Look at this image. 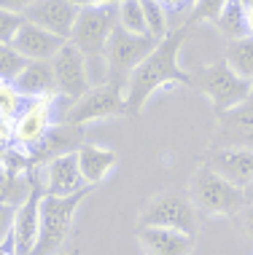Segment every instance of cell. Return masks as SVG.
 <instances>
[{"mask_svg":"<svg viewBox=\"0 0 253 255\" xmlns=\"http://www.w3.org/2000/svg\"><path fill=\"white\" fill-rule=\"evenodd\" d=\"M232 220H235V229L237 234L245 239V242H251L253 245V204L251 202H245L240 210L232 215Z\"/></svg>","mask_w":253,"mask_h":255,"instance_id":"obj_30","label":"cell"},{"mask_svg":"<svg viewBox=\"0 0 253 255\" xmlns=\"http://www.w3.org/2000/svg\"><path fill=\"white\" fill-rule=\"evenodd\" d=\"M119 27L127 32H132V35H148L143 0H124V3L119 5Z\"/></svg>","mask_w":253,"mask_h":255,"instance_id":"obj_25","label":"cell"},{"mask_svg":"<svg viewBox=\"0 0 253 255\" xmlns=\"http://www.w3.org/2000/svg\"><path fill=\"white\" fill-rule=\"evenodd\" d=\"M213 148H253V94L237 108L218 113V137Z\"/></svg>","mask_w":253,"mask_h":255,"instance_id":"obj_14","label":"cell"},{"mask_svg":"<svg viewBox=\"0 0 253 255\" xmlns=\"http://www.w3.org/2000/svg\"><path fill=\"white\" fill-rule=\"evenodd\" d=\"M140 226H154V229H173L197 237V204L189 194L181 191H165L154 196L146 204L140 215Z\"/></svg>","mask_w":253,"mask_h":255,"instance_id":"obj_5","label":"cell"},{"mask_svg":"<svg viewBox=\"0 0 253 255\" xmlns=\"http://www.w3.org/2000/svg\"><path fill=\"white\" fill-rule=\"evenodd\" d=\"M57 97L27 100L22 116L16 119V127H13V140H16V145L22 148L24 153L35 148L46 137V132L51 129V110L57 105Z\"/></svg>","mask_w":253,"mask_h":255,"instance_id":"obj_11","label":"cell"},{"mask_svg":"<svg viewBox=\"0 0 253 255\" xmlns=\"http://www.w3.org/2000/svg\"><path fill=\"white\" fill-rule=\"evenodd\" d=\"M191 81H194V86L200 89L205 97L213 102V108L218 113H227V110L237 108L240 102H245L253 94L251 81L240 78L227 65V59L202 65L200 70L191 73Z\"/></svg>","mask_w":253,"mask_h":255,"instance_id":"obj_3","label":"cell"},{"mask_svg":"<svg viewBox=\"0 0 253 255\" xmlns=\"http://www.w3.org/2000/svg\"><path fill=\"white\" fill-rule=\"evenodd\" d=\"M81 145H84V127H73V124H65V121L51 124V129L46 132L43 140H40L32 150H27L30 169L32 167H46L51 158H59L65 153H76Z\"/></svg>","mask_w":253,"mask_h":255,"instance_id":"obj_13","label":"cell"},{"mask_svg":"<svg viewBox=\"0 0 253 255\" xmlns=\"http://www.w3.org/2000/svg\"><path fill=\"white\" fill-rule=\"evenodd\" d=\"M89 188L73 196H51L46 194L40 202V237L32 255H59L67 234H70L73 218H76L81 202L86 199Z\"/></svg>","mask_w":253,"mask_h":255,"instance_id":"obj_2","label":"cell"},{"mask_svg":"<svg viewBox=\"0 0 253 255\" xmlns=\"http://www.w3.org/2000/svg\"><path fill=\"white\" fill-rule=\"evenodd\" d=\"M13 220H16V207L0 202V242L13 231Z\"/></svg>","mask_w":253,"mask_h":255,"instance_id":"obj_31","label":"cell"},{"mask_svg":"<svg viewBox=\"0 0 253 255\" xmlns=\"http://www.w3.org/2000/svg\"><path fill=\"white\" fill-rule=\"evenodd\" d=\"M229 0H194V11H191V24L194 22H205V19H210V22H216L218 13L224 11V5H227Z\"/></svg>","mask_w":253,"mask_h":255,"instance_id":"obj_29","label":"cell"},{"mask_svg":"<svg viewBox=\"0 0 253 255\" xmlns=\"http://www.w3.org/2000/svg\"><path fill=\"white\" fill-rule=\"evenodd\" d=\"M24 97L16 92L11 84H3L0 81V134H8V129L13 132L16 127V119L24 110Z\"/></svg>","mask_w":253,"mask_h":255,"instance_id":"obj_23","label":"cell"},{"mask_svg":"<svg viewBox=\"0 0 253 255\" xmlns=\"http://www.w3.org/2000/svg\"><path fill=\"white\" fill-rule=\"evenodd\" d=\"M43 185H46V194L51 196H73L78 191L89 188L78 169V156L65 153L59 158H51L43 167Z\"/></svg>","mask_w":253,"mask_h":255,"instance_id":"obj_16","label":"cell"},{"mask_svg":"<svg viewBox=\"0 0 253 255\" xmlns=\"http://www.w3.org/2000/svg\"><path fill=\"white\" fill-rule=\"evenodd\" d=\"M143 11H146V24H148V35H154L156 40H165L167 32V11L159 0H143Z\"/></svg>","mask_w":253,"mask_h":255,"instance_id":"obj_27","label":"cell"},{"mask_svg":"<svg viewBox=\"0 0 253 255\" xmlns=\"http://www.w3.org/2000/svg\"><path fill=\"white\" fill-rule=\"evenodd\" d=\"M243 5H245V8H248V5H253V0H243Z\"/></svg>","mask_w":253,"mask_h":255,"instance_id":"obj_38","label":"cell"},{"mask_svg":"<svg viewBox=\"0 0 253 255\" xmlns=\"http://www.w3.org/2000/svg\"><path fill=\"white\" fill-rule=\"evenodd\" d=\"M32 188L27 199L16 207V220H13V239H16L19 255H32L40 237V202L46 196V185L35 175V169H30Z\"/></svg>","mask_w":253,"mask_h":255,"instance_id":"obj_9","label":"cell"},{"mask_svg":"<svg viewBox=\"0 0 253 255\" xmlns=\"http://www.w3.org/2000/svg\"><path fill=\"white\" fill-rule=\"evenodd\" d=\"M78 11L81 8L73 0H38L35 5L24 11V19L30 24H38L54 35H59L62 40H70L78 22Z\"/></svg>","mask_w":253,"mask_h":255,"instance_id":"obj_12","label":"cell"},{"mask_svg":"<svg viewBox=\"0 0 253 255\" xmlns=\"http://www.w3.org/2000/svg\"><path fill=\"white\" fill-rule=\"evenodd\" d=\"M159 3L165 5V11H181L186 5V0H159Z\"/></svg>","mask_w":253,"mask_h":255,"instance_id":"obj_35","label":"cell"},{"mask_svg":"<svg viewBox=\"0 0 253 255\" xmlns=\"http://www.w3.org/2000/svg\"><path fill=\"white\" fill-rule=\"evenodd\" d=\"M78 156V169L84 175L86 185H97L100 180H105V175L116 167V150L111 148H97V145H81L76 150Z\"/></svg>","mask_w":253,"mask_h":255,"instance_id":"obj_20","label":"cell"},{"mask_svg":"<svg viewBox=\"0 0 253 255\" xmlns=\"http://www.w3.org/2000/svg\"><path fill=\"white\" fill-rule=\"evenodd\" d=\"M27 65H30V62L13 49L11 43H0V81H3V84H13Z\"/></svg>","mask_w":253,"mask_h":255,"instance_id":"obj_26","label":"cell"},{"mask_svg":"<svg viewBox=\"0 0 253 255\" xmlns=\"http://www.w3.org/2000/svg\"><path fill=\"white\" fill-rule=\"evenodd\" d=\"M78 8H92V5H121L124 0H73Z\"/></svg>","mask_w":253,"mask_h":255,"instance_id":"obj_33","label":"cell"},{"mask_svg":"<svg viewBox=\"0 0 253 255\" xmlns=\"http://www.w3.org/2000/svg\"><path fill=\"white\" fill-rule=\"evenodd\" d=\"M227 65L235 70L240 78L253 81V38H240V40H229L227 49Z\"/></svg>","mask_w":253,"mask_h":255,"instance_id":"obj_24","label":"cell"},{"mask_svg":"<svg viewBox=\"0 0 253 255\" xmlns=\"http://www.w3.org/2000/svg\"><path fill=\"white\" fill-rule=\"evenodd\" d=\"M208 167L245 191L253 183V148H213Z\"/></svg>","mask_w":253,"mask_h":255,"instance_id":"obj_15","label":"cell"},{"mask_svg":"<svg viewBox=\"0 0 253 255\" xmlns=\"http://www.w3.org/2000/svg\"><path fill=\"white\" fill-rule=\"evenodd\" d=\"M189 196L197 204V210L208 212V215H227L232 218L237 210L245 204V191L224 180L216 169H210L208 164H202L194 172L189 185Z\"/></svg>","mask_w":253,"mask_h":255,"instance_id":"obj_4","label":"cell"},{"mask_svg":"<svg viewBox=\"0 0 253 255\" xmlns=\"http://www.w3.org/2000/svg\"><path fill=\"white\" fill-rule=\"evenodd\" d=\"M116 116H129L127 100L121 97L119 86L105 81V84L92 86L81 100L67 105V113L62 116L65 124L84 127L89 121H102V119H116Z\"/></svg>","mask_w":253,"mask_h":255,"instance_id":"obj_8","label":"cell"},{"mask_svg":"<svg viewBox=\"0 0 253 255\" xmlns=\"http://www.w3.org/2000/svg\"><path fill=\"white\" fill-rule=\"evenodd\" d=\"M245 202H251V204H253V183L248 185V188H245Z\"/></svg>","mask_w":253,"mask_h":255,"instance_id":"obj_37","label":"cell"},{"mask_svg":"<svg viewBox=\"0 0 253 255\" xmlns=\"http://www.w3.org/2000/svg\"><path fill=\"white\" fill-rule=\"evenodd\" d=\"M119 27V5H92L78 11V22L70 43L84 57H102L113 30Z\"/></svg>","mask_w":253,"mask_h":255,"instance_id":"obj_6","label":"cell"},{"mask_svg":"<svg viewBox=\"0 0 253 255\" xmlns=\"http://www.w3.org/2000/svg\"><path fill=\"white\" fill-rule=\"evenodd\" d=\"M251 86H253V81H251Z\"/></svg>","mask_w":253,"mask_h":255,"instance_id":"obj_40","label":"cell"},{"mask_svg":"<svg viewBox=\"0 0 253 255\" xmlns=\"http://www.w3.org/2000/svg\"><path fill=\"white\" fill-rule=\"evenodd\" d=\"M65 43L67 40H62L59 35H54V32L43 30V27L27 22L22 30L16 32V38H13L11 46L22 54L27 62H51Z\"/></svg>","mask_w":253,"mask_h":255,"instance_id":"obj_17","label":"cell"},{"mask_svg":"<svg viewBox=\"0 0 253 255\" xmlns=\"http://www.w3.org/2000/svg\"><path fill=\"white\" fill-rule=\"evenodd\" d=\"M189 38V27L170 32L165 40L156 43V49L148 54L146 59L129 73L127 84H124V100L129 116H140L146 102L151 100V94L165 84H186L194 86L191 73H186L178 65V51H181L183 40Z\"/></svg>","mask_w":253,"mask_h":255,"instance_id":"obj_1","label":"cell"},{"mask_svg":"<svg viewBox=\"0 0 253 255\" xmlns=\"http://www.w3.org/2000/svg\"><path fill=\"white\" fill-rule=\"evenodd\" d=\"M59 255H76V253H59Z\"/></svg>","mask_w":253,"mask_h":255,"instance_id":"obj_39","label":"cell"},{"mask_svg":"<svg viewBox=\"0 0 253 255\" xmlns=\"http://www.w3.org/2000/svg\"><path fill=\"white\" fill-rule=\"evenodd\" d=\"M38 0H0V8L13 11V13H24L30 5H35Z\"/></svg>","mask_w":253,"mask_h":255,"instance_id":"obj_32","label":"cell"},{"mask_svg":"<svg viewBox=\"0 0 253 255\" xmlns=\"http://www.w3.org/2000/svg\"><path fill=\"white\" fill-rule=\"evenodd\" d=\"M51 67H54V78H57L59 97L76 102L92 89L89 75H86V57L70 43V40H67L62 49H59L57 57L51 59Z\"/></svg>","mask_w":253,"mask_h":255,"instance_id":"obj_10","label":"cell"},{"mask_svg":"<svg viewBox=\"0 0 253 255\" xmlns=\"http://www.w3.org/2000/svg\"><path fill=\"white\" fill-rule=\"evenodd\" d=\"M138 245L143 255H191L194 253V237L173 229H154V226H140Z\"/></svg>","mask_w":253,"mask_h":255,"instance_id":"obj_18","label":"cell"},{"mask_svg":"<svg viewBox=\"0 0 253 255\" xmlns=\"http://www.w3.org/2000/svg\"><path fill=\"white\" fill-rule=\"evenodd\" d=\"M156 43L159 40L154 35H132V32L116 27L105 51H102V59H105L108 73H111V84L119 86V78H124V84H127L129 73L156 49Z\"/></svg>","mask_w":253,"mask_h":255,"instance_id":"obj_7","label":"cell"},{"mask_svg":"<svg viewBox=\"0 0 253 255\" xmlns=\"http://www.w3.org/2000/svg\"><path fill=\"white\" fill-rule=\"evenodd\" d=\"M0 255H19V250H16V239H13V231L3 239V242H0Z\"/></svg>","mask_w":253,"mask_h":255,"instance_id":"obj_34","label":"cell"},{"mask_svg":"<svg viewBox=\"0 0 253 255\" xmlns=\"http://www.w3.org/2000/svg\"><path fill=\"white\" fill-rule=\"evenodd\" d=\"M245 11H248V35L253 38V5H248Z\"/></svg>","mask_w":253,"mask_h":255,"instance_id":"obj_36","label":"cell"},{"mask_svg":"<svg viewBox=\"0 0 253 255\" xmlns=\"http://www.w3.org/2000/svg\"><path fill=\"white\" fill-rule=\"evenodd\" d=\"M216 24L229 40L248 38V11H245L243 0H229V3L224 5V11L218 13Z\"/></svg>","mask_w":253,"mask_h":255,"instance_id":"obj_22","label":"cell"},{"mask_svg":"<svg viewBox=\"0 0 253 255\" xmlns=\"http://www.w3.org/2000/svg\"><path fill=\"white\" fill-rule=\"evenodd\" d=\"M24 100H40V97H57V78H54L51 62H30L16 81L11 84Z\"/></svg>","mask_w":253,"mask_h":255,"instance_id":"obj_19","label":"cell"},{"mask_svg":"<svg viewBox=\"0 0 253 255\" xmlns=\"http://www.w3.org/2000/svg\"><path fill=\"white\" fill-rule=\"evenodd\" d=\"M27 24L24 13H13V11H5L0 8V43H13L16 32Z\"/></svg>","mask_w":253,"mask_h":255,"instance_id":"obj_28","label":"cell"},{"mask_svg":"<svg viewBox=\"0 0 253 255\" xmlns=\"http://www.w3.org/2000/svg\"><path fill=\"white\" fill-rule=\"evenodd\" d=\"M30 188H32L30 172H16L8 164L0 161V202L19 207L30 194Z\"/></svg>","mask_w":253,"mask_h":255,"instance_id":"obj_21","label":"cell"}]
</instances>
